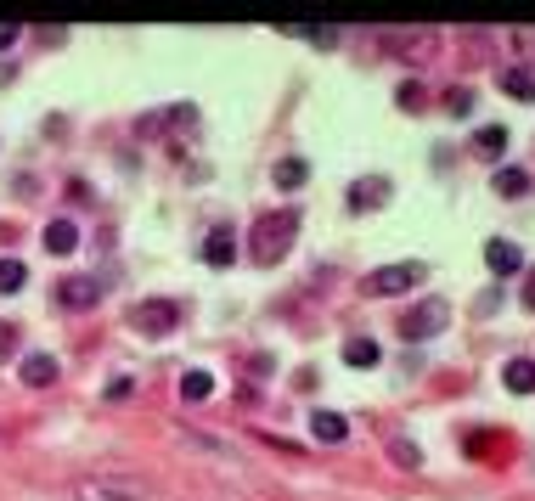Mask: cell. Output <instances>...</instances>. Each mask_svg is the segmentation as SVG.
<instances>
[{
	"mask_svg": "<svg viewBox=\"0 0 535 501\" xmlns=\"http://www.w3.org/2000/svg\"><path fill=\"white\" fill-rule=\"evenodd\" d=\"M293 232H299V215H265L260 225H254V259L276 265L293 248Z\"/></svg>",
	"mask_w": 535,
	"mask_h": 501,
	"instance_id": "6da1fadb",
	"label": "cell"
},
{
	"mask_svg": "<svg viewBox=\"0 0 535 501\" xmlns=\"http://www.w3.org/2000/svg\"><path fill=\"white\" fill-rule=\"evenodd\" d=\"M74 501H147V485L130 473H96L74 485Z\"/></svg>",
	"mask_w": 535,
	"mask_h": 501,
	"instance_id": "7a4b0ae2",
	"label": "cell"
},
{
	"mask_svg": "<svg viewBox=\"0 0 535 501\" xmlns=\"http://www.w3.org/2000/svg\"><path fill=\"white\" fill-rule=\"evenodd\" d=\"M130 327L147 332V338H164V332L181 327V304L175 299H141V304H130Z\"/></svg>",
	"mask_w": 535,
	"mask_h": 501,
	"instance_id": "3957f363",
	"label": "cell"
},
{
	"mask_svg": "<svg viewBox=\"0 0 535 501\" xmlns=\"http://www.w3.org/2000/svg\"><path fill=\"white\" fill-rule=\"evenodd\" d=\"M423 277H428V265H417V259L378 265V270H367V294H372V299H389V294H406V287L423 282Z\"/></svg>",
	"mask_w": 535,
	"mask_h": 501,
	"instance_id": "277c9868",
	"label": "cell"
},
{
	"mask_svg": "<svg viewBox=\"0 0 535 501\" xmlns=\"http://www.w3.org/2000/svg\"><path fill=\"white\" fill-rule=\"evenodd\" d=\"M445 321H451V304H445V299H423L412 316L400 321V338L406 344H423V338H434V332H445Z\"/></svg>",
	"mask_w": 535,
	"mask_h": 501,
	"instance_id": "5b68a950",
	"label": "cell"
},
{
	"mask_svg": "<svg viewBox=\"0 0 535 501\" xmlns=\"http://www.w3.org/2000/svg\"><path fill=\"white\" fill-rule=\"evenodd\" d=\"M102 299V282H91V277H62L57 282V304L62 310H91Z\"/></svg>",
	"mask_w": 535,
	"mask_h": 501,
	"instance_id": "8992f818",
	"label": "cell"
},
{
	"mask_svg": "<svg viewBox=\"0 0 535 501\" xmlns=\"http://www.w3.org/2000/svg\"><path fill=\"white\" fill-rule=\"evenodd\" d=\"M485 265L496 270V277H513V270L524 265V254H519V242H502V237H490V242H485Z\"/></svg>",
	"mask_w": 535,
	"mask_h": 501,
	"instance_id": "52a82bcc",
	"label": "cell"
},
{
	"mask_svg": "<svg viewBox=\"0 0 535 501\" xmlns=\"http://www.w3.org/2000/svg\"><path fill=\"white\" fill-rule=\"evenodd\" d=\"M57 372H62L57 355H23V383H29V389H51Z\"/></svg>",
	"mask_w": 535,
	"mask_h": 501,
	"instance_id": "ba28073f",
	"label": "cell"
},
{
	"mask_svg": "<svg viewBox=\"0 0 535 501\" xmlns=\"http://www.w3.org/2000/svg\"><path fill=\"white\" fill-rule=\"evenodd\" d=\"M310 434H316L321 445H344V440H350V423H344L338 411H316V417H310Z\"/></svg>",
	"mask_w": 535,
	"mask_h": 501,
	"instance_id": "9c48e42d",
	"label": "cell"
},
{
	"mask_svg": "<svg viewBox=\"0 0 535 501\" xmlns=\"http://www.w3.org/2000/svg\"><path fill=\"white\" fill-rule=\"evenodd\" d=\"M502 383L513 394H535V361H524V355H519V361H507L502 366Z\"/></svg>",
	"mask_w": 535,
	"mask_h": 501,
	"instance_id": "30bf717a",
	"label": "cell"
},
{
	"mask_svg": "<svg viewBox=\"0 0 535 501\" xmlns=\"http://www.w3.org/2000/svg\"><path fill=\"white\" fill-rule=\"evenodd\" d=\"M46 248H51V254H74V248H79V225L74 220H51L46 225Z\"/></svg>",
	"mask_w": 535,
	"mask_h": 501,
	"instance_id": "8fae6325",
	"label": "cell"
},
{
	"mask_svg": "<svg viewBox=\"0 0 535 501\" xmlns=\"http://www.w3.org/2000/svg\"><path fill=\"white\" fill-rule=\"evenodd\" d=\"M237 259V242H231V232H209V242H203V265H231Z\"/></svg>",
	"mask_w": 535,
	"mask_h": 501,
	"instance_id": "7c38bea8",
	"label": "cell"
},
{
	"mask_svg": "<svg viewBox=\"0 0 535 501\" xmlns=\"http://www.w3.org/2000/svg\"><path fill=\"white\" fill-rule=\"evenodd\" d=\"M490 192H496V198H524V192H530V175L507 163V170H496V180H490Z\"/></svg>",
	"mask_w": 535,
	"mask_h": 501,
	"instance_id": "4fadbf2b",
	"label": "cell"
},
{
	"mask_svg": "<svg viewBox=\"0 0 535 501\" xmlns=\"http://www.w3.org/2000/svg\"><path fill=\"white\" fill-rule=\"evenodd\" d=\"M502 91L519 96V101H535V74L530 68H502Z\"/></svg>",
	"mask_w": 535,
	"mask_h": 501,
	"instance_id": "5bb4252c",
	"label": "cell"
},
{
	"mask_svg": "<svg viewBox=\"0 0 535 501\" xmlns=\"http://www.w3.org/2000/svg\"><path fill=\"white\" fill-rule=\"evenodd\" d=\"M502 147H507V130H502V124H485V130L474 136V153H479V158H502Z\"/></svg>",
	"mask_w": 535,
	"mask_h": 501,
	"instance_id": "9a60e30c",
	"label": "cell"
},
{
	"mask_svg": "<svg viewBox=\"0 0 535 501\" xmlns=\"http://www.w3.org/2000/svg\"><path fill=\"white\" fill-rule=\"evenodd\" d=\"M209 394H214V378H209V372H186V378H181V400H192V406H203V400H209Z\"/></svg>",
	"mask_w": 535,
	"mask_h": 501,
	"instance_id": "2e32d148",
	"label": "cell"
},
{
	"mask_svg": "<svg viewBox=\"0 0 535 501\" xmlns=\"http://www.w3.org/2000/svg\"><path fill=\"white\" fill-rule=\"evenodd\" d=\"M344 361H350V366H378L383 349H378L372 338H350V344H344Z\"/></svg>",
	"mask_w": 535,
	"mask_h": 501,
	"instance_id": "e0dca14e",
	"label": "cell"
},
{
	"mask_svg": "<svg viewBox=\"0 0 535 501\" xmlns=\"http://www.w3.org/2000/svg\"><path fill=\"white\" fill-rule=\"evenodd\" d=\"M305 158H282V163H276V186H282V192H299V186H305Z\"/></svg>",
	"mask_w": 535,
	"mask_h": 501,
	"instance_id": "ac0fdd59",
	"label": "cell"
},
{
	"mask_svg": "<svg viewBox=\"0 0 535 501\" xmlns=\"http://www.w3.org/2000/svg\"><path fill=\"white\" fill-rule=\"evenodd\" d=\"M383 192H389V180H361L355 192H350V208H367V203L378 208V203H383Z\"/></svg>",
	"mask_w": 535,
	"mask_h": 501,
	"instance_id": "d6986e66",
	"label": "cell"
},
{
	"mask_svg": "<svg viewBox=\"0 0 535 501\" xmlns=\"http://www.w3.org/2000/svg\"><path fill=\"white\" fill-rule=\"evenodd\" d=\"M29 282V270H23V259H0V294H17V287Z\"/></svg>",
	"mask_w": 535,
	"mask_h": 501,
	"instance_id": "ffe728a7",
	"label": "cell"
},
{
	"mask_svg": "<svg viewBox=\"0 0 535 501\" xmlns=\"http://www.w3.org/2000/svg\"><path fill=\"white\" fill-rule=\"evenodd\" d=\"M445 113H474V91H468V85H451V91H445Z\"/></svg>",
	"mask_w": 535,
	"mask_h": 501,
	"instance_id": "44dd1931",
	"label": "cell"
},
{
	"mask_svg": "<svg viewBox=\"0 0 535 501\" xmlns=\"http://www.w3.org/2000/svg\"><path fill=\"white\" fill-rule=\"evenodd\" d=\"M389 451H395V462H400V468H423V451H417V445H406V440H389Z\"/></svg>",
	"mask_w": 535,
	"mask_h": 501,
	"instance_id": "7402d4cb",
	"label": "cell"
},
{
	"mask_svg": "<svg viewBox=\"0 0 535 501\" xmlns=\"http://www.w3.org/2000/svg\"><path fill=\"white\" fill-rule=\"evenodd\" d=\"M400 108H406V113L423 108V85H417V79H412V85H400Z\"/></svg>",
	"mask_w": 535,
	"mask_h": 501,
	"instance_id": "603a6c76",
	"label": "cell"
},
{
	"mask_svg": "<svg viewBox=\"0 0 535 501\" xmlns=\"http://www.w3.org/2000/svg\"><path fill=\"white\" fill-rule=\"evenodd\" d=\"M130 394H136V378H113V383H107V400H130Z\"/></svg>",
	"mask_w": 535,
	"mask_h": 501,
	"instance_id": "cb8c5ba5",
	"label": "cell"
},
{
	"mask_svg": "<svg viewBox=\"0 0 535 501\" xmlns=\"http://www.w3.org/2000/svg\"><path fill=\"white\" fill-rule=\"evenodd\" d=\"M17 349V327H0V355H12Z\"/></svg>",
	"mask_w": 535,
	"mask_h": 501,
	"instance_id": "d4e9b609",
	"label": "cell"
},
{
	"mask_svg": "<svg viewBox=\"0 0 535 501\" xmlns=\"http://www.w3.org/2000/svg\"><path fill=\"white\" fill-rule=\"evenodd\" d=\"M12 40H17V23H0V51H6Z\"/></svg>",
	"mask_w": 535,
	"mask_h": 501,
	"instance_id": "484cf974",
	"label": "cell"
},
{
	"mask_svg": "<svg viewBox=\"0 0 535 501\" xmlns=\"http://www.w3.org/2000/svg\"><path fill=\"white\" fill-rule=\"evenodd\" d=\"M524 304L535 310V270H530V287H524Z\"/></svg>",
	"mask_w": 535,
	"mask_h": 501,
	"instance_id": "4316f807",
	"label": "cell"
}]
</instances>
